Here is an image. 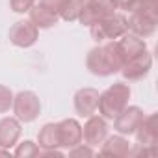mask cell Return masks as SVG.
<instances>
[{"label": "cell", "mask_w": 158, "mask_h": 158, "mask_svg": "<svg viewBox=\"0 0 158 158\" xmlns=\"http://www.w3.org/2000/svg\"><path fill=\"white\" fill-rule=\"evenodd\" d=\"M86 65L89 73L97 76H110L114 73H119L123 67V58L117 48V43L112 39L104 45H99L89 50L86 58Z\"/></svg>", "instance_id": "1"}, {"label": "cell", "mask_w": 158, "mask_h": 158, "mask_svg": "<svg viewBox=\"0 0 158 158\" xmlns=\"http://www.w3.org/2000/svg\"><path fill=\"white\" fill-rule=\"evenodd\" d=\"M128 99H130V88L125 82H115L104 93L99 95L97 110L104 119H114L128 104Z\"/></svg>", "instance_id": "2"}, {"label": "cell", "mask_w": 158, "mask_h": 158, "mask_svg": "<svg viewBox=\"0 0 158 158\" xmlns=\"http://www.w3.org/2000/svg\"><path fill=\"white\" fill-rule=\"evenodd\" d=\"M89 32H91V37L97 43L112 41V39H117V37H121L123 34L128 32V23H127L125 15L112 13V15H108V17L93 23L89 26Z\"/></svg>", "instance_id": "3"}, {"label": "cell", "mask_w": 158, "mask_h": 158, "mask_svg": "<svg viewBox=\"0 0 158 158\" xmlns=\"http://www.w3.org/2000/svg\"><path fill=\"white\" fill-rule=\"evenodd\" d=\"M13 112L15 117L23 123H32L39 117L41 102L34 91H21L13 97Z\"/></svg>", "instance_id": "4"}, {"label": "cell", "mask_w": 158, "mask_h": 158, "mask_svg": "<svg viewBox=\"0 0 158 158\" xmlns=\"http://www.w3.org/2000/svg\"><path fill=\"white\" fill-rule=\"evenodd\" d=\"M115 4L114 0H84L82 8H80V15H78V21L86 26H91L93 23L115 13Z\"/></svg>", "instance_id": "5"}, {"label": "cell", "mask_w": 158, "mask_h": 158, "mask_svg": "<svg viewBox=\"0 0 158 158\" xmlns=\"http://www.w3.org/2000/svg\"><path fill=\"white\" fill-rule=\"evenodd\" d=\"M127 23H128V30L134 35L145 39V37L154 34L156 23H158V13L156 11H145V10H132L130 19H127Z\"/></svg>", "instance_id": "6"}, {"label": "cell", "mask_w": 158, "mask_h": 158, "mask_svg": "<svg viewBox=\"0 0 158 158\" xmlns=\"http://www.w3.org/2000/svg\"><path fill=\"white\" fill-rule=\"evenodd\" d=\"M37 35H39V28L32 21H19L10 28V41L21 48L32 47L37 41Z\"/></svg>", "instance_id": "7"}, {"label": "cell", "mask_w": 158, "mask_h": 158, "mask_svg": "<svg viewBox=\"0 0 158 158\" xmlns=\"http://www.w3.org/2000/svg\"><path fill=\"white\" fill-rule=\"evenodd\" d=\"M143 112L138 106H125L115 117H114V128L119 134H134L139 123L143 121Z\"/></svg>", "instance_id": "8"}, {"label": "cell", "mask_w": 158, "mask_h": 158, "mask_svg": "<svg viewBox=\"0 0 158 158\" xmlns=\"http://www.w3.org/2000/svg\"><path fill=\"white\" fill-rule=\"evenodd\" d=\"M151 65H152V58L147 50H143L138 56L130 58L128 61H125L123 67H121V73L127 80H141L143 76L149 74Z\"/></svg>", "instance_id": "9"}, {"label": "cell", "mask_w": 158, "mask_h": 158, "mask_svg": "<svg viewBox=\"0 0 158 158\" xmlns=\"http://www.w3.org/2000/svg\"><path fill=\"white\" fill-rule=\"evenodd\" d=\"M106 138H108V125H106L104 117L89 115L82 128V139L86 141V145H89V147L101 145Z\"/></svg>", "instance_id": "10"}, {"label": "cell", "mask_w": 158, "mask_h": 158, "mask_svg": "<svg viewBox=\"0 0 158 158\" xmlns=\"http://www.w3.org/2000/svg\"><path fill=\"white\" fill-rule=\"evenodd\" d=\"M37 143H39V154H54V156H63V152L60 151V134H58V123H47L39 136H37Z\"/></svg>", "instance_id": "11"}, {"label": "cell", "mask_w": 158, "mask_h": 158, "mask_svg": "<svg viewBox=\"0 0 158 158\" xmlns=\"http://www.w3.org/2000/svg\"><path fill=\"white\" fill-rule=\"evenodd\" d=\"M60 134V147L71 149L78 143H82V127L76 119H63L58 123Z\"/></svg>", "instance_id": "12"}, {"label": "cell", "mask_w": 158, "mask_h": 158, "mask_svg": "<svg viewBox=\"0 0 158 158\" xmlns=\"http://www.w3.org/2000/svg\"><path fill=\"white\" fill-rule=\"evenodd\" d=\"M97 104H99V91L93 88H82L78 89L74 95V110L78 112V115L82 117H89L97 112Z\"/></svg>", "instance_id": "13"}, {"label": "cell", "mask_w": 158, "mask_h": 158, "mask_svg": "<svg viewBox=\"0 0 158 158\" xmlns=\"http://www.w3.org/2000/svg\"><path fill=\"white\" fill-rule=\"evenodd\" d=\"M115 43H117V48H119V52H121L123 63H125V61H128L130 58L138 56L139 52L147 50L145 41H143L141 37L134 35V34H123V35H121V39H119V41H115Z\"/></svg>", "instance_id": "14"}, {"label": "cell", "mask_w": 158, "mask_h": 158, "mask_svg": "<svg viewBox=\"0 0 158 158\" xmlns=\"http://www.w3.org/2000/svg\"><path fill=\"white\" fill-rule=\"evenodd\" d=\"M21 138V123L15 117L0 119V147L10 149Z\"/></svg>", "instance_id": "15"}, {"label": "cell", "mask_w": 158, "mask_h": 158, "mask_svg": "<svg viewBox=\"0 0 158 158\" xmlns=\"http://www.w3.org/2000/svg\"><path fill=\"white\" fill-rule=\"evenodd\" d=\"M134 134H138V143L139 145H143V147H154V143H156V139H158V128H156V115L152 114V115H147V117H143V121L139 123V127L136 128V132Z\"/></svg>", "instance_id": "16"}, {"label": "cell", "mask_w": 158, "mask_h": 158, "mask_svg": "<svg viewBox=\"0 0 158 158\" xmlns=\"http://www.w3.org/2000/svg\"><path fill=\"white\" fill-rule=\"evenodd\" d=\"M102 156H127L130 154V143L123 136H112L102 141Z\"/></svg>", "instance_id": "17"}, {"label": "cell", "mask_w": 158, "mask_h": 158, "mask_svg": "<svg viewBox=\"0 0 158 158\" xmlns=\"http://www.w3.org/2000/svg\"><path fill=\"white\" fill-rule=\"evenodd\" d=\"M58 15L52 13L50 10H47L45 6L41 4H34L30 8V21L37 26V28H50L58 23Z\"/></svg>", "instance_id": "18"}, {"label": "cell", "mask_w": 158, "mask_h": 158, "mask_svg": "<svg viewBox=\"0 0 158 158\" xmlns=\"http://www.w3.org/2000/svg\"><path fill=\"white\" fill-rule=\"evenodd\" d=\"M80 8H82V2L80 0H63L61 2V8H60V17L63 21H78V15H80Z\"/></svg>", "instance_id": "19"}, {"label": "cell", "mask_w": 158, "mask_h": 158, "mask_svg": "<svg viewBox=\"0 0 158 158\" xmlns=\"http://www.w3.org/2000/svg\"><path fill=\"white\" fill-rule=\"evenodd\" d=\"M13 106V93L10 88L0 86V114L10 112V108Z\"/></svg>", "instance_id": "20"}, {"label": "cell", "mask_w": 158, "mask_h": 158, "mask_svg": "<svg viewBox=\"0 0 158 158\" xmlns=\"http://www.w3.org/2000/svg\"><path fill=\"white\" fill-rule=\"evenodd\" d=\"M39 147L34 143V141H24V143H21L17 149H15V156H24V158H28V156H37L39 154Z\"/></svg>", "instance_id": "21"}, {"label": "cell", "mask_w": 158, "mask_h": 158, "mask_svg": "<svg viewBox=\"0 0 158 158\" xmlns=\"http://www.w3.org/2000/svg\"><path fill=\"white\" fill-rule=\"evenodd\" d=\"M35 4V0H10V8L15 13H26Z\"/></svg>", "instance_id": "22"}, {"label": "cell", "mask_w": 158, "mask_h": 158, "mask_svg": "<svg viewBox=\"0 0 158 158\" xmlns=\"http://www.w3.org/2000/svg\"><path fill=\"white\" fill-rule=\"evenodd\" d=\"M82 154H86V156H91L93 154V149L88 145V147H84L82 143H78V145H74V147H71L69 149V156H82Z\"/></svg>", "instance_id": "23"}, {"label": "cell", "mask_w": 158, "mask_h": 158, "mask_svg": "<svg viewBox=\"0 0 158 158\" xmlns=\"http://www.w3.org/2000/svg\"><path fill=\"white\" fill-rule=\"evenodd\" d=\"M114 4H115V8H119V10H130V11H132L136 0H114Z\"/></svg>", "instance_id": "24"}, {"label": "cell", "mask_w": 158, "mask_h": 158, "mask_svg": "<svg viewBox=\"0 0 158 158\" xmlns=\"http://www.w3.org/2000/svg\"><path fill=\"white\" fill-rule=\"evenodd\" d=\"M0 154H10V151H8V149H4V151H0Z\"/></svg>", "instance_id": "25"}, {"label": "cell", "mask_w": 158, "mask_h": 158, "mask_svg": "<svg viewBox=\"0 0 158 158\" xmlns=\"http://www.w3.org/2000/svg\"><path fill=\"white\" fill-rule=\"evenodd\" d=\"M80 2H84V0H80Z\"/></svg>", "instance_id": "26"}]
</instances>
